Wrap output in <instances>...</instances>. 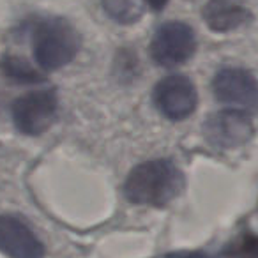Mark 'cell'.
<instances>
[{
    "label": "cell",
    "instance_id": "cell-1",
    "mask_svg": "<svg viewBox=\"0 0 258 258\" xmlns=\"http://www.w3.org/2000/svg\"><path fill=\"white\" fill-rule=\"evenodd\" d=\"M184 189V173L170 159H151L135 166L124 182V197L135 205L166 207Z\"/></svg>",
    "mask_w": 258,
    "mask_h": 258
},
{
    "label": "cell",
    "instance_id": "cell-2",
    "mask_svg": "<svg viewBox=\"0 0 258 258\" xmlns=\"http://www.w3.org/2000/svg\"><path fill=\"white\" fill-rule=\"evenodd\" d=\"M82 46L78 30L66 18H43L32 30V53L43 71H57L75 60Z\"/></svg>",
    "mask_w": 258,
    "mask_h": 258
},
{
    "label": "cell",
    "instance_id": "cell-3",
    "mask_svg": "<svg viewBox=\"0 0 258 258\" xmlns=\"http://www.w3.org/2000/svg\"><path fill=\"white\" fill-rule=\"evenodd\" d=\"M57 110L58 97L53 89L34 90L20 96L11 104V118L22 135L41 137L53 125Z\"/></svg>",
    "mask_w": 258,
    "mask_h": 258
},
{
    "label": "cell",
    "instance_id": "cell-4",
    "mask_svg": "<svg viewBox=\"0 0 258 258\" xmlns=\"http://www.w3.org/2000/svg\"><path fill=\"white\" fill-rule=\"evenodd\" d=\"M197 51L195 30L184 22H166L154 32L149 46L151 58L166 69L186 64Z\"/></svg>",
    "mask_w": 258,
    "mask_h": 258
},
{
    "label": "cell",
    "instance_id": "cell-5",
    "mask_svg": "<svg viewBox=\"0 0 258 258\" xmlns=\"http://www.w3.org/2000/svg\"><path fill=\"white\" fill-rule=\"evenodd\" d=\"M204 138L209 145L221 151H233L251 140L254 133L253 120L242 110H219L209 115L202 127Z\"/></svg>",
    "mask_w": 258,
    "mask_h": 258
},
{
    "label": "cell",
    "instance_id": "cell-6",
    "mask_svg": "<svg viewBox=\"0 0 258 258\" xmlns=\"http://www.w3.org/2000/svg\"><path fill=\"white\" fill-rule=\"evenodd\" d=\"M152 103L168 120H186L198 106L197 87L184 75L165 76L152 89Z\"/></svg>",
    "mask_w": 258,
    "mask_h": 258
},
{
    "label": "cell",
    "instance_id": "cell-7",
    "mask_svg": "<svg viewBox=\"0 0 258 258\" xmlns=\"http://www.w3.org/2000/svg\"><path fill=\"white\" fill-rule=\"evenodd\" d=\"M212 92L219 103L235 106V110L258 108V82L242 68H221L212 78Z\"/></svg>",
    "mask_w": 258,
    "mask_h": 258
},
{
    "label": "cell",
    "instance_id": "cell-8",
    "mask_svg": "<svg viewBox=\"0 0 258 258\" xmlns=\"http://www.w3.org/2000/svg\"><path fill=\"white\" fill-rule=\"evenodd\" d=\"M0 253L8 258H44V246L20 216L0 214Z\"/></svg>",
    "mask_w": 258,
    "mask_h": 258
},
{
    "label": "cell",
    "instance_id": "cell-9",
    "mask_svg": "<svg viewBox=\"0 0 258 258\" xmlns=\"http://www.w3.org/2000/svg\"><path fill=\"white\" fill-rule=\"evenodd\" d=\"M204 22L212 32L226 34L247 25L253 18L240 0H209L202 9Z\"/></svg>",
    "mask_w": 258,
    "mask_h": 258
},
{
    "label": "cell",
    "instance_id": "cell-10",
    "mask_svg": "<svg viewBox=\"0 0 258 258\" xmlns=\"http://www.w3.org/2000/svg\"><path fill=\"white\" fill-rule=\"evenodd\" d=\"M101 4L106 15L122 25H131L144 15V6L140 0H101Z\"/></svg>",
    "mask_w": 258,
    "mask_h": 258
},
{
    "label": "cell",
    "instance_id": "cell-11",
    "mask_svg": "<svg viewBox=\"0 0 258 258\" xmlns=\"http://www.w3.org/2000/svg\"><path fill=\"white\" fill-rule=\"evenodd\" d=\"M179 258H258V237L247 235L237 242L230 244L216 254L205 253H186L179 254Z\"/></svg>",
    "mask_w": 258,
    "mask_h": 258
},
{
    "label": "cell",
    "instance_id": "cell-12",
    "mask_svg": "<svg viewBox=\"0 0 258 258\" xmlns=\"http://www.w3.org/2000/svg\"><path fill=\"white\" fill-rule=\"evenodd\" d=\"M2 69L9 78L16 80L20 83H37L41 80V75L36 73V69H32L22 58L11 57V55L2 60Z\"/></svg>",
    "mask_w": 258,
    "mask_h": 258
},
{
    "label": "cell",
    "instance_id": "cell-13",
    "mask_svg": "<svg viewBox=\"0 0 258 258\" xmlns=\"http://www.w3.org/2000/svg\"><path fill=\"white\" fill-rule=\"evenodd\" d=\"M145 2H147L152 11H163L166 8V4H168V0H145Z\"/></svg>",
    "mask_w": 258,
    "mask_h": 258
}]
</instances>
